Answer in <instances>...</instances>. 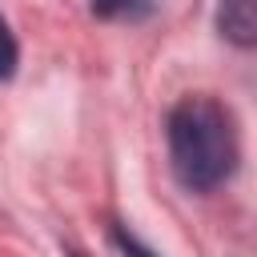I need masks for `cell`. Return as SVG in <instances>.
<instances>
[{
  "mask_svg": "<svg viewBox=\"0 0 257 257\" xmlns=\"http://www.w3.org/2000/svg\"><path fill=\"white\" fill-rule=\"evenodd\" d=\"M165 141H169L173 177L189 193H213L237 173L241 161L237 120L209 92H189L169 108Z\"/></svg>",
  "mask_w": 257,
  "mask_h": 257,
  "instance_id": "cell-1",
  "label": "cell"
},
{
  "mask_svg": "<svg viewBox=\"0 0 257 257\" xmlns=\"http://www.w3.org/2000/svg\"><path fill=\"white\" fill-rule=\"evenodd\" d=\"M217 28H221V36L229 44L253 48L257 44V0H221Z\"/></svg>",
  "mask_w": 257,
  "mask_h": 257,
  "instance_id": "cell-2",
  "label": "cell"
},
{
  "mask_svg": "<svg viewBox=\"0 0 257 257\" xmlns=\"http://www.w3.org/2000/svg\"><path fill=\"white\" fill-rule=\"evenodd\" d=\"M88 8L100 20H149L157 12V0H88Z\"/></svg>",
  "mask_w": 257,
  "mask_h": 257,
  "instance_id": "cell-3",
  "label": "cell"
},
{
  "mask_svg": "<svg viewBox=\"0 0 257 257\" xmlns=\"http://www.w3.org/2000/svg\"><path fill=\"white\" fill-rule=\"evenodd\" d=\"M16 64H20V44H16L8 20L0 16V80H8V76L16 72Z\"/></svg>",
  "mask_w": 257,
  "mask_h": 257,
  "instance_id": "cell-4",
  "label": "cell"
},
{
  "mask_svg": "<svg viewBox=\"0 0 257 257\" xmlns=\"http://www.w3.org/2000/svg\"><path fill=\"white\" fill-rule=\"evenodd\" d=\"M112 241H116V245L124 249V257H157V253H153V249H145V245H141V241H137L133 233H124L120 225L112 229Z\"/></svg>",
  "mask_w": 257,
  "mask_h": 257,
  "instance_id": "cell-5",
  "label": "cell"
}]
</instances>
